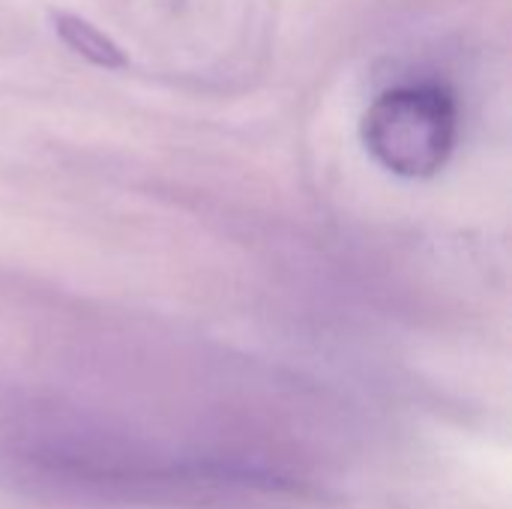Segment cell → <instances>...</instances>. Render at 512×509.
<instances>
[{"mask_svg":"<svg viewBox=\"0 0 512 509\" xmlns=\"http://www.w3.org/2000/svg\"><path fill=\"white\" fill-rule=\"evenodd\" d=\"M360 135L378 165L408 180H426L453 156L459 108L441 84L393 87L366 108Z\"/></svg>","mask_w":512,"mask_h":509,"instance_id":"cell-1","label":"cell"},{"mask_svg":"<svg viewBox=\"0 0 512 509\" xmlns=\"http://www.w3.org/2000/svg\"><path fill=\"white\" fill-rule=\"evenodd\" d=\"M54 30H57V36L75 54H81L93 66H102V69H120V66H126V54L117 48V42L108 39L90 21L78 18V15H69V12H57L54 15Z\"/></svg>","mask_w":512,"mask_h":509,"instance_id":"cell-2","label":"cell"}]
</instances>
